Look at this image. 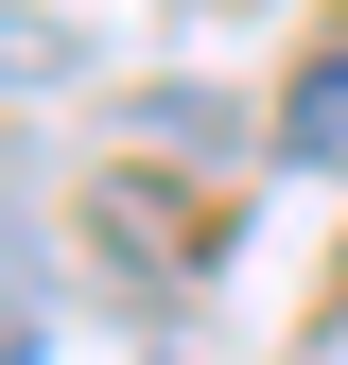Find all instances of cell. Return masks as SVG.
<instances>
[{
    "label": "cell",
    "mask_w": 348,
    "mask_h": 365,
    "mask_svg": "<svg viewBox=\"0 0 348 365\" xmlns=\"http://www.w3.org/2000/svg\"><path fill=\"white\" fill-rule=\"evenodd\" d=\"M35 348H53V279H35V244L0 226V365H35Z\"/></svg>",
    "instance_id": "cell-2"
},
{
    "label": "cell",
    "mask_w": 348,
    "mask_h": 365,
    "mask_svg": "<svg viewBox=\"0 0 348 365\" xmlns=\"http://www.w3.org/2000/svg\"><path fill=\"white\" fill-rule=\"evenodd\" d=\"M53 70H70V35H53V18H0V87H53Z\"/></svg>",
    "instance_id": "cell-3"
},
{
    "label": "cell",
    "mask_w": 348,
    "mask_h": 365,
    "mask_svg": "<svg viewBox=\"0 0 348 365\" xmlns=\"http://www.w3.org/2000/svg\"><path fill=\"white\" fill-rule=\"evenodd\" d=\"M279 140L314 157V174H348V35H331V53H296V87H279Z\"/></svg>",
    "instance_id": "cell-1"
}]
</instances>
